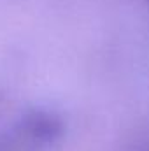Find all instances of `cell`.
<instances>
[{
	"instance_id": "6da1fadb",
	"label": "cell",
	"mask_w": 149,
	"mask_h": 151,
	"mask_svg": "<svg viewBox=\"0 0 149 151\" xmlns=\"http://www.w3.org/2000/svg\"><path fill=\"white\" fill-rule=\"evenodd\" d=\"M27 130L39 142H54L62 134V123L58 118L42 111H35L27 118Z\"/></svg>"
}]
</instances>
